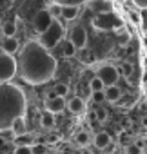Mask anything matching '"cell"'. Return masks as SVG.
I'll return each instance as SVG.
<instances>
[{
    "mask_svg": "<svg viewBox=\"0 0 147 154\" xmlns=\"http://www.w3.org/2000/svg\"><path fill=\"white\" fill-rule=\"evenodd\" d=\"M67 109H69V112L80 116V114H84V112H86V100H84V98H80V96L71 98V100H69V103H67Z\"/></svg>",
    "mask_w": 147,
    "mask_h": 154,
    "instance_id": "obj_11",
    "label": "cell"
},
{
    "mask_svg": "<svg viewBox=\"0 0 147 154\" xmlns=\"http://www.w3.org/2000/svg\"><path fill=\"white\" fill-rule=\"evenodd\" d=\"M53 15L49 13V9H40L36 15H35V18H33V27H35V31L36 33H44L51 24H53Z\"/></svg>",
    "mask_w": 147,
    "mask_h": 154,
    "instance_id": "obj_7",
    "label": "cell"
},
{
    "mask_svg": "<svg viewBox=\"0 0 147 154\" xmlns=\"http://www.w3.org/2000/svg\"><path fill=\"white\" fill-rule=\"evenodd\" d=\"M60 20H62V18H55V20H53V24H51L44 33H40V42H42L47 49L56 47V45L62 42L64 35H65L64 24H62Z\"/></svg>",
    "mask_w": 147,
    "mask_h": 154,
    "instance_id": "obj_3",
    "label": "cell"
},
{
    "mask_svg": "<svg viewBox=\"0 0 147 154\" xmlns=\"http://www.w3.org/2000/svg\"><path fill=\"white\" fill-rule=\"evenodd\" d=\"M69 40L75 44V47L78 51H84L86 45H87V31H86V27L84 26H75L69 33Z\"/></svg>",
    "mask_w": 147,
    "mask_h": 154,
    "instance_id": "obj_8",
    "label": "cell"
},
{
    "mask_svg": "<svg viewBox=\"0 0 147 154\" xmlns=\"http://www.w3.org/2000/svg\"><path fill=\"white\" fill-rule=\"evenodd\" d=\"M53 2H56L60 6H82L87 0H53Z\"/></svg>",
    "mask_w": 147,
    "mask_h": 154,
    "instance_id": "obj_27",
    "label": "cell"
},
{
    "mask_svg": "<svg viewBox=\"0 0 147 154\" xmlns=\"http://www.w3.org/2000/svg\"><path fill=\"white\" fill-rule=\"evenodd\" d=\"M11 131L15 132V136H17V134H22V132H27V127H26V116H18V118H15L13 123H11Z\"/></svg>",
    "mask_w": 147,
    "mask_h": 154,
    "instance_id": "obj_18",
    "label": "cell"
},
{
    "mask_svg": "<svg viewBox=\"0 0 147 154\" xmlns=\"http://www.w3.org/2000/svg\"><path fill=\"white\" fill-rule=\"evenodd\" d=\"M89 6H91V9L95 11V13H109V11H113V6H111V2L109 0H91L89 2Z\"/></svg>",
    "mask_w": 147,
    "mask_h": 154,
    "instance_id": "obj_14",
    "label": "cell"
},
{
    "mask_svg": "<svg viewBox=\"0 0 147 154\" xmlns=\"http://www.w3.org/2000/svg\"><path fill=\"white\" fill-rule=\"evenodd\" d=\"M125 150L131 152V154H138V152H142V147H140L138 143H129V145L125 147Z\"/></svg>",
    "mask_w": 147,
    "mask_h": 154,
    "instance_id": "obj_29",
    "label": "cell"
},
{
    "mask_svg": "<svg viewBox=\"0 0 147 154\" xmlns=\"http://www.w3.org/2000/svg\"><path fill=\"white\" fill-rule=\"evenodd\" d=\"M96 74L104 80V84L107 87V85H113V84L118 82V78H120V69L116 65H113V63H104V65L98 67Z\"/></svg>",
    "mask_w": 147,
    "mask_h": 154,
    "instance_id": "obj_5",
    "label": "cell"
},
{
    "mask_svg": "<svg viewBox=\"0 0 147 154\" xmlns=\"http://www.w3.org/2000/svg\"><path fill=\"white\" fill-rule=\"evenodd\" d=\"M93 24H95V27H96V29L109 31V29H113V27L120 26V18H118V17H114V15H113V11H109V13H100V15L93 20Z\"/></svg>",
    "mask_w": 147,
    "mask_h": 154,
    "instance_id": "obj_6",
    "label": "cell"
},
{
    "mask_svg": "<svg viewBox=\"0 0 147 154\" xmlns=\"http://www.w3.org/2000/svg\"><path fill=\"white\" fill-rule=\"evenodd\" d=\"M27 98L26 93L13 84L0 82V131L9 129L13 120L26 116Z\"/></svg>",
    "mask_w": 147,
    "mask_h": 154,
    "instance_id": "obj_2",
    "label": "cell"
},
{
    "mask_svg": "<svg viewBox=\"0 0 147 154\" xmlns=\"http://www.w3.org/2000/svg\"><path fill=\"white\" fill-rule=\"evenodd\" d=\"M31 150L33 152H45V147L44 145H35V147H31Z\"/></svg>",
    "mask_w": 147,
    "mask_h": 154,
    "instance_id": "obj_34",
    "label": "cell"
},
{
    "mask_svg": "<svg viewBox=\"0 0 147 154\" xmlns=\"http://www.w3.org/2000/svg\"><path fill=\"white\" fill-rule=\"evenodd\" d=\"M33 141H35V138L29 132H22V134H17L13 138L15 147H33Z\"/></svg>",
    "mask_w": 147,
    "mask_h": 154,
    "instance_id": "obj_16",
    "label": "cell"
},
{
    "mask_svg": "<svg viewBox=\"0 0 147 154\" xmlns=\"http://www.w3.org/2000/svg\"><path fill=\"white\" fill-rule=\"evenodd\" d=\"M120 74L124 76V78H131L133 76V72H134V65L131 63V62H124V63H120Z\"/></svg>",
    "mask_w": 147,
    "mask_h": 154,
    "instance_id": "obj_23",
    "label": "cell"
},
{
    "mask_svg": "<svg viewBox=\"0 0 147 154\" xmlns=\"http://www.w3.org/2000/svg\"><path fill=\"white\" fill-rule=\"evenodd\" d=\"M55 96H58V93H56V89L53 87V89H49V91H45V100L47 98H55Z\"/></svg>",
    "mask_w": 147,
    "mask_h": 154,
    "instance_id": "obj_33",
    "label": "cell"
},
{
    "mask_svg": "<svg viewBox=\"0 0 147 154\" xmlns=\"http://www.w3.org/2000/svg\"><path fill=\"white\" fill-rule=\"evenodd\" d=\"M118 143H120L122 147H127V145H129V134H127V132H120V136H118Z\"/></svg>",
    "mask_w": 147,
    "mask_h": 154,
    "instance_id": "obj_30",
    "label": "cell"
},
{
    "mask_svg": "<svg viewBox=\"0 0 147 154\" xmlns=\"http://www.w3.org/2000/svg\"><path fill=\"white\" fill-rule=\"evenodd\" d=\"M17 62L20 78L31 85H40L49 82L58 69L56 58L40 40H29L18 51Z\"/></svg>",
    "mask_w": 147,
    "mask_h": 154,
    "instance_id": "obj_1",
    "label": "cell"
},
{
    "mask_svg": "<svg viewBox=\"0 0 147 154\" xmlns=\"http://www.w3.org/2000/svg\"><path fill=\"white\" fill-rule=\"evenodd\" d=\"M84 76H86L87 80H91L93 76H96V72H95V71H86V72H84Z\"/></svg>",
    "mask_w": 147,
    "mask_h": 154,
    "instance_id": "obj_35",
    "label": "cell"
},
{
    "mask_svg": "<svg viewBox=\"0 0 147 154\" xmlns=\"http://www.w3.org/2000/svg\"><path fill=\"white\" fill-rule=\"evenodd\" d=\"M129 42V33H122V35H118V44L120 45H125Z\"/></svg>",
    "mask_w": 147,
    "mask_h": 154,
    "instance_id": "obj_31",
    "label": "cell"
},
{
    "mask_svg": "<svg viewBox=\"0 0 147 154\" xmlns=\"http://www.w3.org/2000/svg\"><path fill=\"white\" fill-rule=\"evenodd\" d=\"M91 98H93L95 103L105 102V89H104V91H93V93H91Z\"/></svg>",
    "mask_w": 147,
    "mask_h": 154,
    "instance_id": "obj_26",
    "label": "cell"
},
{
    "mask_svg": "<svg viewBox=\"0 0 147 154\" xmlns=\"http://www.w3.org/2000/svg\"><path fill=\"white\" fill-rule=\"evenodd\" d=\"M77 51H78V49L75 47V44H73L71 40L62 45V56H64V58H73V56L77 54Z\"/></svg>",
    "mask_w": 147,
    "mask_h": 154,
    "instance_id": "obj_21",
    "label": "cell"
},
{
    "mask_svg": "<svg viewBox=\"0 0 147 154\" xmlns=\"http://www.w3.org/2000/svg\"><path fill=\"white\" fill-rule=\"evenodd\" d=\"M80 13V6H62V20L65 22H71V20H75Z\"/></svg>",
    "mask_w": 147,
    "mask_h": 154,
    "instance_id": "obj_15",
    "label": "cell"
},
{
    "mask_svg": "<svg viewBox=\"0 0 147 154\" xmlns=\"http://www.w3.org/2000/svg\"><path fill=\"white\" fill-rule=\"evenodd\" d=\"M93 145L96 147V149H107L109 145H111V134L107 132V131H100V132H96L95 136H93Z\"/></svg>",
    "mask_w": 147,
    "mask_h": 154,
    "instance_id": "obj_12",
    "label": "cell"
},
{
    "mask_svg": "<svg viewBox=\"0 0 147 154\" xmlns=\"http://www.w3.org/2000/svg\"><path fill=\"white\" fill-rule=\"evenodd\" d=\"M55 89H56V93H58L60 96H67V93H69V87H67L65 84H56Z\"/></svg>",
    "mask_w": 147,
    "mask_h": 154,
    "instance_id": "obj_28",
    "label": "cell"
},
{
    "mask_svg": "<svg viewBox=\"0 0 147 154\" xmlns=\"http://www.w3.org/2000/svg\"><path fill=\"white\" fill-rule=\"evenodd\" d=\"M133 4L140 9H147V0H133Z\"/></svg>",
    "mask_w": 147,
    "mask_h": 154,
    "instance_id": "obj_32",
    "label": "cell"
},
{
    "mask_svg": "<svg viewBox=\"0 0 147 154\" xmlns=\"http://www.w3.org/2000/svg\"><path fill=\"white\" fill-rule=\"evenodd\" d=\"M0 49L9 53V54H17L20 51V42L17 36H4L2 42H0Z\"/></svg>",
    "mask_w": 147,
    "mask_h": 154,
    "instance_id": "obj_10",
    "label": "cell"
},
{
    "mask_svg": "<svg viewBox=\"0 0 147 154\" xmlns=\"http://www.w3.org/2000/svg\"><path fill=\"white\" fill-rule=\"evenodd\" d=\"M44 105H45V111H51V112H55V114H60V112H64V109L67 107V102H65V96H55V98H47L45 102H44Z\"/></svg>",
    "mask_w": 147,
    "mask_h": 154,
    "instance_id": "obj_9",
    "label": "cell"
},
{
    "mask_svg": "<svg viewBox=\"0 0 147 154\" xmlns=\"http://www.w3.org/2000/svg\"><path fill=\"white\" fill-rule=\"evenodd\" d=\"M105 89V84H104V80L100 78V76L96 74V76H93V78L89 80V91L93 93V91H104Z\"/></svg>",
    "mask_w": 147,
    "mask_h": 154,
    "instance_id": "obj_22",
    "label": "cell"
},
{
    "mask_svg": "<svg viewBox=\"0 0 147 154\" xmlns=\"http://www.w3.org/2000/svg\"><path fill=\"white\" fill-rule=\"evenodd\" d=\"M18 72V62L15 60V54H9L6 51H0V82H9Z\"/></svg>",
    "mask_w": 147,
    "mask_h": 154,
    "instance_id": "obj_4",
    "label": "cell"
},
{
    "mask_svg": "<svg viewBox=\"0 0 147 154\" xmlns=\"http://www.w3.org/2000/svg\"><path fill=\"white\" fill-rule=\"evenodd\" d=\"M17 29H18V20H8L4 26H2V35L4 36H15L17 35Z\"/></svg>",
    "mask_w": 147,
    "mask_h": 154,
    "instance_id": "obj_19",
    "label": "cell"
},
{
    "mask_svg": "<svg viewBox=\"0 0 147 154\" xmlns=\"http://www.w3.org/2000/svg\"><path fill=\"white\" fill-rule=\"evenodd\" d=\"M47 9H49V13L53 15V18H60V17H62V6H60V4L53 2Z\"/></svg>",
    "mask_w": 147,
    "mask_h": 154,
    "instance_id": "obj_25",
    "label": "cell"
},
{
    "mask_svg": "<svg viewBox=\"0 0 147 154\" xmlns=\"http://www.w3.org/2000/svg\"><path fill=\"white\" fill-rule=\"evenodd\" d=\"M55 112H51V111H45L42 116H40V125L45 129V131H51V129H55V125H56V120H55Z\"/></svg>",
    "mask_w": 147,
    "mask_h": 154,
    "instance_id": "obj_17",
    "label": "cell"
},
{
    "mask_svg": "<svg viewBox=\"0 0 147 154\" xmlns=\"http://www.w3.org/2000/svg\"><path fill=\"white\" fill-rule=\"evenodd\" d=\"M109 2H111V0H109Z\"/></svg>",
    "mask_w": 147,
    "mask_h": 154,
    "instance_id": "obj_36",
    "label": "cell"
},
{
    "mask_svg": "<svg viewBox=\"0 0 147 154\" xmlns=\"http://www.w3.org/2000/svg\"><path fill=\"white\" fill-rule=\"evenodd\" d=\"M95 118H96V122H98V123H104V122L107 120V111H105V107H102L100 103H96V109H95Z\"/></svg>",
    "mask_w": 147,
    "mask_h": 154,
    "instance_id": "obj_24",
    "label": "cell"
},
{
    "mask_svg": "<svg viewBox=\"0 0 147 154\" xmlns=\"http://www.w3.org/2000/svg\"><path fill=\"white\" fill-rule=\"evenodd\" d=\"M75 140H77V143H78L80 147H87V145L93 141V136H91L89 131H78Z\"/></svg>",
    "mask_w": 147,
    "mask_h": 154,
    "instance_id": "obj_20",
    "label": "cell"
},
{
    "mask_svg": "<svg viewBox=\"0 0 147 154\" xmlns=\"http://www.w3.org/2000/svg\"><path fill=\"white\" fill-rule=\"evenodd\" d=\"M122 89L116 85V84H113V85H107L105 87V102H109V103H116L120 98H122Z\"/></svg>",
    "mask_w": 147,
    "mask_h": 154,
    "instance_id": "obj_13",
    "label": "cell"
}]
</instances>
